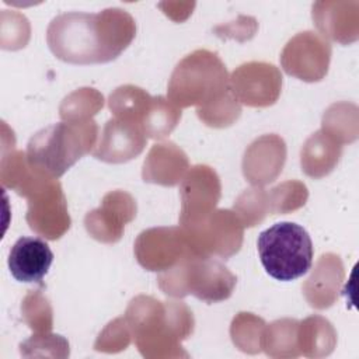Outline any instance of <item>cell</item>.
I'll return each instance as SVG.
<instances>
[{
	"instance_id": "obj_17",
	"label": "cell",
	"mask_w": 359,
	"mask_h": 359,
	"mask_svg": "<svg viewBox=\"0 0 359 359\" xmlns=\"http://www.w3.org/2000/svg\"><path fill=\"white\" fill-rule=\"evenodd\" d=\"M358 1H317L313 4V20L321 34L339 43L358 39Z\"/></svg>"
},
{
	"instance_id": "obj_15",
	"label": "cell",
	"mask_w": 359,
	"mask_h": 359,
	"mask_svg": "<svg viewBox=\"0 0 359 359\" xmlns=\"http://www.w3.org/2000/svg\"><path fill=\"white\" fill-rule=\"evenodd\" d=\"M286 157L285 142L276 135H265L250 144L243 160L245 178L254 185L273 181L282 171Z\"/></svg>"
},
{
	"instance_id": "obj_16",
	"label": "cell",
	"mask_w": 359,
	"mask_h": 359,
	"mask_svg": "<svg viewBox=\"0 0 359 359\" xmlns=\"http://www.w3.org/2000/svg\"><path fill=\"white\" fill-rule=\"evenodd\" d=\"M53 262V252L39 237H21L11 247L8 269L18 282L41 283Z\"/></svg>"
},
{
	"instance_id": "obj_22",
	"label": "cell",
	"mask_w": 359,
	"mask_h": 359,
	"mask_svg": "<svg viewBox=\"0 0 359 359\" xmlns=\"http://www.w3.org/2000/svg\"><path fill=\"white\" fill-rule=\"evenodd\" d=\"M297 328V320L283 318L273 321L264 328L261 348H265L271 356H297L299 352L294 351L299 348Z\"/></svg>"
},
{
	"instance_id": "obj_11",
	"label": "cell",
	"mask_w": 359,
	"mask_h": 359,
	"mask_svg": "<svg viewBox=\"0 0 359 359\" xmlns=\"http://www.w3.org/2000/svg\"><path fill=\"white\" fill-rule=\"evenodd\" d=\"M282 76L269 63L250 62L237 67L230 79V90L238 102L250 107L272 105L280 93Z\"/></svg>"
},
{
	"instance_id": "obj_21",
	"label": "cell",
	"mask_w": 359,
	"mask_h": 359,
	"mask_svg": "<svg viewBox=\"0 0 359 359\" xmlns=\"http://www.w3.org/2000/svg\"><path fill=\"white\" fill-rule=\"evenodd\" d=\"M297 345L307 356H317V349H321V355H328L335 345V331L328 320L309 317L299 323Z\"/></svg>"
},
{
	"instance_id": "obj_5",
	"label": "cell",
	"mask_w": 359,
	"mask_h": 359,
	"mask_svg": "<svg viewBox=\"0 0 359 359\" xmlns=\"http://www.w3.org/2000/svg\"><path fill=\"white\" fill-rule=\"evenodd\" d=\"M8 188L28 199L29 227L49 240L60 238L70 227V216L60 184L29 167L28 161L13 177Z\"/></svg>"
},
{
	"instance_id": "obj_28",
	"label": "cell",
	"mask_w": 359,
	"mask_h": 359,
	"mask_svg": "<svg viewBox=\"0 0 359 359\" xmlns=\"http://www.w3.org/2000/svg\"><path fill=\"white\" fill-rule=\"evenodd\" d=\"M25 321L36 332H48L52 328V309L49 302L39 290H31L22 303Z\"/></svg>"
},
{
	"instance_id": "obj_24",
	"label": "cell",
	"mask_w": 359,
	"mask_h": 359,
	"mask_svg": "<svg viewBox=\"0 0 359 359\" xmlns=\"http://www.w3.org/2000/svg\"><path fill=\"white\" fill-rule=\"evenodd\" d=\"M181 119V109L164 97H151L142 126L146 136L153 139L165 137Z\"/></svg>"
},
{
	"instance_id": "obj_3",
	"label": "cell",
	"mask_w": 359,
	"mask_h": 359,
	"mask_svg": "<svg viewBox=\"0 0 359 359\" xmlns=\"http://www.w3.org/2000/svg\"><path fill=\"white\" fill-rule=\"evenodd\" d=\"M125 320L144 356L153 348H181L178 341L194 330L192 313L184 303L158 302L149 296L133 299Z\"/></svg>"
},
{
	"instance_id": "obj_12",
	"label": "cell",
	"mask_w": 359,
	"mask_h": 359,
	"mask_svg": "<svg viewBox=\"0 0 359 359\" xmlns=\"http://www.w3.org/2000/svg\"><path fill=\"white\" fill-rule=\"evenodd\" d=\"M180 224L187 226L209 215L220 198V181L208 165L192 167L181 182Z\"/></svg>"
},
{
	"instance_id": "obj_18",
	"label": "cell",
	"mask_w": 359,
	"mask_h": 359,
	"mask_svg": "<svg viewBox=\"0 0 359 359\" xmlns=\"http://www.w3.org/2000/svg\"><path fill=\"white\" fill-rule=\"evenodd\" d=\"M344 279V266L338 255L324 254L318 259L313 273L303 285V293L311 307L327 309L335 299Z\"/></svg>"
},
{
	"instance_id": "obj_1",
	"label": "cell",
	"mask_w": 359,
	"mask_h": 359,
	"mask_svg": "<svg viewBox=\"0 0 359 359\" xmlns=\"http://www.w3.org/2000/svg\"><path fill=\"white\" fill-rule=\"evenodd\" d=\"M136 34L133 17L121 8L63 13L55 17L46 41L56 57L76 65L107 63L118 57Z\"/></svg>"
},
{
	"instance_id": "obj_27",
	"label": "cell",
	"mask_w": 359,
	"mask_h": 359,
	"mask_svg": "<svg viewBox=\"0 0 359 359\" xmlns=\"http://www.w3.org/2000/svg\"><path fill=\"white\" fill-rule=\"evenodd\" d=\"M307 195L306 185L299 181H286L266 191L269 215L287 213L300 208L304 205Z\"/></svg>"
},
{
	"instance_id": "obj_14",
	"label": "cell",
	"mask_w": 359,
	"mask_h": 359,
	"mask_svg": "<svg viewBox=\"0 0 359 359\" xmlns=\"http://www.w3.org/2000/svg\"><path fill=\"white\" fill-rule=\"evenodd\" d=\"M146 140L147 136L140 123L114 118L105 123L93 154L107 163H125L142 153Z\"/></svg>"
},
{
	"instance_id": "obj_19",
	"label": "cell",
	"mask_w": 359,
	"mask_h": 359,
	"mask_svg": "<svg viewBox=\"0 0 359 359\" xmlns=\"http://www.w3.org/2000/svg\"><path fill=\"white\" fill-rule=\"evenodd\" d=\"M188 168L185 153L174 143L154 144L143 164V180L160 185L172 187L182 181Z\"/></svg>"
},
{
	"instance_id": "obj_13",
	"label": "cell",
	"mask_w": 359,
	"mask_h": 359,
	"mask_svg": "<svg viewBox=\"0 0 359 359\" xmlns=\"http://www.w3.org/2000/svg\"><path fill=\"white\" fill-rule=\"evenodd\" d=\"M136 216V202L125 191H112L107 194L98 209L86 215L84 226L88 234L102 243H116L125 224Z\"/></svg>"
},
{
	"instance_id": "obj_4",
	"label": "cell",
	"mask_w": 359,
	"mask_h": 359,
	"mask_svg": "<svg viewBox=\"0 0 359 359\" xmlns=\"http://www.w3.org/2000/svg\"><path fill=\"white\" fill-rule=\"evenodd\" d=\"M230 80L220 57L206 49L185 56L168 83V98L175 107L196 105L198 112L230 94Z\"/></svg>"
},
{
	"instance_id": "obj_10",
	"label": "cell",
	"mask_w": 359,
	"mask_h": 359,
	"mask_svg": "<svg viewBox=\"0 0 359 359\" xmlns=\"http://www.w3.org/2000/svg\"><path fill=\"white\" fill-rule=\"evenodd\" d=\"M331 57L330 43L313 31L293 36L280 55L285 72L304 81H318L328 70Z\"/></svg>"
},
{
	"instance_id": "obj_8",
	"label": "cell",
	"mask_w": 359,
	"mask_h": 359,
	"mask_svg": "<svg viewBox=\"0 0 359 359\" xmlns=\"http://www.w3.org/2000/svg\"><path fill=\"white\" fill-rule=\"evenodd\" d=\"M192 255L229 258L238 252L243 243V227L236 212L217 209L187 226H181Z\"/></svg>"
},
{
	"instance_id": "obj_7",
	"label": "cell",
	"mask_w": 359,
	"mask_h": 359,
	"mask_svg": "<svg viewBox=\"0 0 359 359\" xmlns=\"http://www.w3.org/2000/svg\"><path fill=\"white\" fill-rule=\"evenodd\" d=\"M257 247L264 269L276 280H294L311 268L313 243L297 223L280 222L261 231Z\"/></svg>"
},
{
	"instance_id": "obj_23",
	"label": "cell",
	"mask_w": 359,
	"mask_h": 359,
	"mask_svg": "<svg viewBox=\"0 0 359 359\" xmlns=\"http://www.w3.org/2000/svg\"><path fill=\"white\" fill-rule=\"evenodd\" d=\"M151 97L140 87L122 86L109 95V108L115 118L133 121L142 125Z\"/></svg>"
},
{
	"instance_id": "obj_2",
	"label": "cell",
	"mask_w": 359,
	"mask_h": 359,
	"mask_svg": "<svg viewBox=\"0 0 359 359\" xmlns=\"http://www.w3.org/2000/svg\"><path fill=\"white\" fill-rule=\"evenodd\" d=\"M98 126L93 119L65 121L36 132L28 142L27 161L50 178L62 177L95 146Z\"/></svg>"
},
{
	"instance_id": "obj_25",
	"label": "cell",
	"mask_w": 359,
	"mask_h": 359,
	"mask_svg": "<svg viewBox=\"0 0 359 359\" xmlns=\"http://www.w3.org/2000/svg\"><path fill=\"white\" fill-rule=\"evenodd\" d=\"M104 105L102 95L94 88H80L65 98L60 105V116L65 121H86Z\"/></svg>"
},
{
	"instance_id": "obj_6",
	"label": "cell",
	"mask_w": 359,
	"mask_h": 359,
	"mask_svg": "<svg viewBox=\"0 0 359 359\" xmlns=\"http://www.w3.org/2000/svg\"><path fill=\"white\" fill-rule=\"evenodd\" d=\"M160 289L172 297L194 294L206 303L231 296L237 278L223 264L210 257L189 255L172 268L160 272Z\"/></svg>"
},
{
	"instance_id": "obj_20",
	"label": "cell",
	"mask_w": 359,
	"mask_h": 359,
	"mask_svg": "<svg viewBox=\"0 0 359 359\" xmlns=\"http://www.w3.org/2000/svg\"><path fill=\"white\" fill-rule=\"evenodd\" d=\"M341 143L324 130L311 135L302 149V168L314 178L332 171L341 156Z\"/></svg>"
},
{
	"instance_id": "obj_26",
	"label": "cell",
	"mask_w": 359,
	"mask_h": 359,
	"mask_svg": "<svg viewBox=\"0 0 359 359\" xmlns=\"http://www.w3.org/2000/svg\"><path fill=\"white\" fill-rule=\"evenodd\" d=\"M265 323L251 313H240L231 323L233 342L244 352H258L262 342Z\"/></svg>"
},
{
	"instance_id": "obj_9",
	"label": "cell",
	"mask_w": 359,
	"mask_h": 359,
	"mask_svg": "<svg viewBox=\"0 0 359 359\" xmlns=\"http://www.w3.org/2000/svg\"><path fill=\"white\" fill-rule=\"evenodd\" d=\"M135 255L147 271L163 272L192 254L182 227H154L139 234Z\"/></svg>"
}]
</instances>
